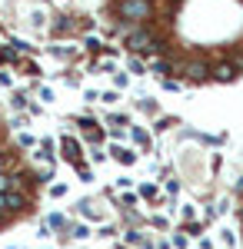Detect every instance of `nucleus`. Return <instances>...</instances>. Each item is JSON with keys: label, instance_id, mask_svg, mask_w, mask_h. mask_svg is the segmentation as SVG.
I'll list each match as a JSON object with an SVG mask.
<instances>
[{"label": "nucleus", "instance_id": "nucleus-9", "mask_svg": "<svg viewBox=\"0 0 243 249\" xmlns=\"http://www.w3.org/2000/svg\"><path fill=\"white\" fill-rule=\"evenodd\" d=\"M63 150H67V156L77 163V156H80V143H77V140H70V136H63Z\"/></svg>", "mask_w": 243, "mask_h": 249}, {"label": "nucleus", "instance_id": "nucleus-13", "mask_svg": "<svg viewBox=\"0 0 243 249\" xmlns=\"http://www.w3.org/2000/svg\"><path fill=\"white\" fill-rule=\"evenodd\" d=\"M74 166H77V176H80V179H83V183H90V179H94V173H90V166H83V163H80V160H77Z\"/></svg>", "mask_w": 243, "mask_h": 249}, {"label": "nucleus", "instance_id": "nucleus-8", "mask_svg": "<svg viewBox=\"0 0 243 249\" xmlns=\"http://www.w3.org/2000/svg\"><path fill=\"white\" fill-rule=\"evenodd\" d=\"M130 136H133V143H137V146H143V150H150V133H147V130L133 126V130H130Z\"/></svg>", "mask_w": 243, "mask_h": 249}, {"label": "nucleus", "instance_id": "nucleus-4", "mask_svg": "<svg viewBox=\"0 0 243 249\" xmlns=\"http://www.w3.org/2000/svg\"><path fill=\"white\" fill-rule=\"evenodd\" d=\"M237 77H240V70H237L233 63H217V67L210 70V80H220V83H233Z\"/></svg>", "mask_w": 243, "mask_h": 249}, {"label": "nucleus", "instance_id": "nucleus-24", "mask_svg": "<svg viewBox=\"0 0 243 249\" xmlns=\"http://www.w3.org/2000/svg\"><path fill=\"white\" fill-rule=\"evenodd\" d=\"M240 223H243V206H240Z\"/></svg>", "mask_w": 243, "mask_h": 249}, {"label": "nucleus", "instance_id": "nucleus-5", "mask_svg": "<svg viewBox=\"0 0 243 249\" xmlns=\"http://www.w3.org/2000/svg\"><path fill=\"white\" fill-rule=\"evenodd\" d=\"M3 210H7V213H23V210H27V196L17 193V190L3 193Z\"/></svg>", "mask_w": 243, "mask_h": 249}, {"label": "nucleus", "instance_id": "nucleus-7", "mask_svg": "<svg viewBox=\"0 0 243 249\" xmlns=\"http://www.w3.org/2000/svg\"><path fill=\"white\" fill-rule=\"evenodd\" d=\"M153 73L163 80V77H170V73H177V67H173L170 60H153Z\"/></svg>", "mask_w": 243, "mask_h": 249}, {"label": "nucleus", "instance_id": "nucleus-23", "mask_svg": "<svg viewBox=\"0 0 243 249\" xmlns=\"http://www.w3.org/2000/svg\"><path fill=\"white\" fill-rule=\"evenodd\" d=\"M0 83L7 87V83H10V73H3V70H0Z\"/></svg>", "mask_w": 243, "mask_h": 249}, {"label": "nucleus", "instance_id": "nucleus-3", "mask_svg": "<svg viewBox=\"0 0 243 249\" xmlns=\"http://www.w3.org/2000/svg\"><path fill=\"white\" fill-rule=\"evenodd\" d=\"M210 70H213V67H210V63H203V60H190L180 73H183L187 80H193V83H203V80H210Z\"/></svg>", "mask_w": 243, "mask_h": 249}, {"label": "nucleus", "instance_id": "nucleus-20", "mask_svg": "<svg viewBox=\"0 0 243 249\" xmlns=\"http://www.w3.org/2000/svg\"><path fill=\"white\" fill-rule=\"evenodd\" d=\"M34 143H37V140H34L30 133H23V136H20V146H34Z\"/></svg>", "mask_w": 243, "mask_h": 249}, {"label": "nucleus", "instance_id": "nucleus-1", "mask_svg": "<svg viewBox=\"0 0 243 249\" xmlns=\"http://www.w3.org/2000/svg\"><path fill=\"white\" fill-rule=\"evenodd\" d=\"M117 14L123 20H150L153 17V3L150 0H120L117 3Z\"/></svg>", "mask_w": 243, "mask_h": 249}, {"label": "nucleus", "instance_id": "nucleus-19", "mask_svg": "<svg viewBox=\"0 0 243 249\" xmlns=\"http://www.w3.org/2000/svg\"><path fill=\"white\" fill-rule=\"evenodd\" d=\"M173 246H177V249H187V236H183V232H180V236H173Z\"/></svg>", "mask_w": 243, "mask_h": 249}, {"label": "nucleus", "instance_id": "nucleus-6", "mask_svg": "<svg viewBox=\"0 0 243 249\" xmlns=\"http://www.w3.org/2000/svg\"><path fill=\"white\" fill-rule=\"evenodd\" d=\"M110 156L117 160V163H123V166H133V163H137V153L123 150V146H110Z\"/></svg>", "mask_w": 243, "mask_h": 249}, {"label": "nucleus", "instance_id": "nucleus-10", "mask_svg": "<svg viewBox=\"0 0 243 249\" xmlns=\"http://www.w3.org/2000/svg\"><path fill=\"white\" fill-rule=\"evenodd\" d=\"M47 230H67V216H60V213L47 216Z\"/></svg>", "mask_w": 243, "mask_h": 249}, {"label": "nucleus", "instance_id": "nucleus-25", "mask_svg": "<svg viewBox=\"0 0 243 249\" xmlns=\"http://www.w3.org/2000/svg\"><path fill=\"white\" fill-rule=\"evenodd\" d=\"M120 249H123V246H120Z\"/></svg>", "mask_w": 243, "mask_h": 249}, {"label": "nucleus", "instance_id": "nucleus-21", "mask_svg": "<svg viewBox=\"0 0 243 249\" xmlns=\"http://www.w3.org/2000/svg\"><path fill=\"white\" fill-rule=\"evenodd\" d=\"M177 190H180V183H177V179H170V183H167V193H170V196H177Z\"/></svg>", "mask_w": 243, "mask_h": 249}, {"label": "nucleus", "instance_id": "nucleus-2", "mask_svg": "<svg viewBox=\"0 0 243 249\" xmlns=\"http://www.w3.org/2000/svg\"><path fill=\"white\" fill-rule=\"evenodd\" d=\"M127 47H130L133 53H137V50H160L157 37H153L150 30H143V27H140V30H133L130 37H127Z\"/></svg>", "mask_w": 243, "mask_h": 249}, {"label": "nucleus", "instance_id": "nucleus-12", "mask_svg": "<svg viewBox=\"0 0 243 249\" xmlns=\"http://www.w3.org/2000/svg\"><path fill=\"white\" fill-rule=\"evenodd\" d=\"M10 190H14V176H10V173H0V196L10 193Z\"/></svg>", "mask_w": 243, "mask_h": 249}, {"label": "nucleus", "instance_id": "nucleus-22", "mask_svg": "<svg viewBox=\"0 0 243 249\" xmlns=\"http://www.w3.org/2000/svg\"><path fill=\"white\" fill-rule=\"evenodd\" d=\"M100 100H103V103H117L120 96H117V93H113V90H110V93H103V96H100Z\"/></svg>", "mask_w": 243, "mask_h": 249}, {"label": "nucleus", "instance_id": "nucleus-17", "mask_svg": "<svg viewBox=\"0 0 243 249\" xmlns=\"http://www.w3.org/2000/svg\"><path fill=\"white\" fill-rule=\"evenodd\" d=\"M187 232H190V236H200V232H203V223H190Z\"/></svg>", "mask_w": 243, "mask_h": 249}, {"label": "nucleus", "instance_id": "nucleus-14", "mask_svg": "<svg viewBox=\"0 0 243 249\" xmlns=\"http://www.w3.org/2000/svg\"><path fill=\"white\" fill-rule=\"evenodd\" d=\"M140 196H143V199H157V186H153V183H143V186H140Z\"/></svg>", "mask_w": 243, "mask_h": 249}, {"label": "nucleus", "instance_id": "nucleus-16", "mask_svg": "<svg viewBox=\"0 0 243 249\" xmlns=\"http://www.w3.org/2000/svg\"><path fill=\"white\" fill-rule=\"evenodd\" d=\"M127 243H137V246H143V236H140L137 230H130V232H127Z\"/></svg>", "mask_w": 243, "mask_h": 249}, {"label": "nucleus", "instance_id": "nucleus-11", "mask_svg": "<svg viewBox=\"0 0 243 249\" xmlns=\"http://www.w3.org/2000/svg\"><path fill=\"white\" fill-rule=\"evenodd\" d=\"M127 70H130V73H137V77H140V73H147V67H143V60L137 57V53H133V57L127 60Z\"/></svg>", "mask_w": 243, "mask_h": 249}, {"label": "nucleus", "instance_id": "nucleus-15", "mask_svg": "<svg viewBox=\"0 0 243 249\" xmlns=\"http://www.w3.org/2000/svg\"><path fill=\"white\" fill-rule=\"evenodd\" d=\"M94 232H90V226H74V239H90Z\"/></svg>", "mask_w": 243, "mask_h": 249}, {"label": "nucleus", "instance_id": "nucleus-18", "mask_svg": "<svg viewBox=\"0 0 243 249\" xmlns=\"http://www.w3.org/2000/svg\"><path fill=\"white\" fill-rule=\"evenodd\" d=\"M63 193H67L63 183H54V186H50V196H63Z\"/></svg>", "mask_w": 243, "mask_h": 249}]
</instances>
